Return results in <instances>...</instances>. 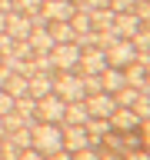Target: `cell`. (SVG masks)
Listing matches in <instances>:
<instances>
[{"label": "cell", "mask_w": 150, "mask_h": 160, "mask_svg": "<svg viewBox=\"0 0 150 160\" xmlns=\"http://www.w3.org/2000/svg\"><path fill=\"white\" fill-rule=\"evenodd\" d=\"M50 37H53V43H73V27H70V20H60V23H47Z\"/></svg>", "instance_id": "obj_18"}, {"label": "cell", "mask_w": 150, "mask_h": 160, "mask_svg": "<svg viewBox=\"0 0 150 160\" xmlns=\"http://www.w3.org/2000/svg\"><path fill=\"white\" fill-rule=\"evenodd\" d=\"M10 110H13V97H10V93H7V90H3V87H0V117H7V113H10Z\"/></svg>", "instance_id": "obj_32"}, {"label": "cell", "mask_w": 150, "mask_h": 160, "mask_svg": "<svg viewBox=\"0 0 150 160\" xmlns=\"http://www.w3.org/2000/svg\"><path fill=\"white\" fill-rule=\"evenodd\" d=\"M7 137V127H3V117H0V140Z\"/></svg>", "instance_id": "obj_40"}, {"label": "cell", "mask_w": 150, "mask_h": 160, "mask_svg": "<svg viewBox=\"0 0 150 160\" xmlns=\"http://www.w3.org/2000/svg\"><path fill=\"white\" fill-rule=\"evenodd\" d=\"M73 160H100V150L90 143V147H83V150H77L73 153Z\"/></svg>", "instance_id": "obj_31"}, {"label": "cell", "mask_w": 150, "mask_h": 160, "mask_svg": "<svg viewBox=\"0 0 150 160\" xmlns=\"http://www.w3.org/2000/svg\"><path fill=\"white\" fill-rule=\"evenodd\" d=\"M70 3H77V7H80V3H83V0H70Z\"/></svg>", "instance_id": "obj_41"}, {"label": "cell", "mask_w": 150, "mask_h": 160, "mask_svg": "<svg viewBox=\"0 0 150 160\" xmlns=\"http://www.w3.org/2000/svg\"><path fill=\"white\" fill-rule=\"evenodd\" d=\"M0 10H3V13H10V10H13V0H0Z\"/></svg>", "instance_id": "obj_38"}, {"label": "cell", "mask_w": 150, "mask_h": 160, "mask_svg": "<svg viewBox=\"0 0 150 160\" xmlns=\"http://www.w3.org/2000/svg\"><path fill=\"white\" fill-rule=\"evenodd\" d=\"M13 47H17V40L10 37V33H3V30H0V57H7V53H13Z\"/></svg>", "instance_id": "obj_29"}, {"label": "cell", "mask_w": 150, "mask_h": 160, "mask_svg": "<svg viewBox=\"0 0 150 160\" xmlns=\"http://www.w3.org/2000/svg\"><path fill=\"white\" fill-rule=\"evenodd\" d=\"M0 160H20V147H17L10 137L0 140Z\"/></svg>", "instance_id": "obj_25"}, {"label": "cell", "mask_w": 150, "mask_h": 160, "mask_svg": "<svg viewBox=\"0 0 150 160\" xmlns=\"http://www.w3.org/2000/svg\"><path fill=\"white\" fill-rule=\"evenodd\" d=\"M100 7H110V0H83L77 10H100Z\"/></svg>", "instance_id": "obj_33"}, {"label": "cell", "mask_w": 150, "mask_h": 160, "mask_svg": "<svg viewBox=\"0 0 150 160\" xmlns=\"http://www.w3.org/2000/svg\"><path fill=\"white\" fill-rule=\"evenodd\" d=\"M13 143H17L20 150H27V147H33V130H27V127H20V130H13V133H7Z\"/></svg>", "instance_id": "obj_24"}, {"label": "cell", "mask_w": 150, "mask_h": 160, "mask_svg": "<svg viewBox=\"0 0 150 160\" xmlns=\"http://www.w3.org/2000/svg\"><path fill=\"white\" fill-rule=\"evenodd\" d=\"M140 133H143V147L150 150V120H143V123H140Z\"/></svg>", "instance_id": "obj_36"}, {"label": "cell", "mask_w": 150, "mask_h": 160, "mask_svg": "<svg viewBox=\"0 0 150 160\" xmlns=\"http://www.w3.org/2000/svg\"><path fill=\"white\" fill-rule=\"evenodd\" d=\"M83 103H87L90 117H107V120H110V113L117 110V100H113V93H103V90H100V93H90Z\"/></svg>", "instance_id": "obj_9"}, {"label": "cell", "mask_w": 150, "mask_h": 160, "mask_svg": "<svg viewBox=\"0 0 150 160\" xmlns=\"http://www.w3.org/2000/svg\"><path fill=\"white\" fill-rule=\"evenodd\" d=\"M87 120H90L87 103H83V100H70V103H67V113H63V123H77V127H83Z\"/></svg>", "instance_id": "obj_17"}, {"label": "cell", "mask_w": 150, "mask_h": 160, "mask_svg": "<svg viewBox=\"0 0 150 160\" xmlns=\"http://www.w3.org/2000/svg\"><path fill=\"white\" fill-rule=\"evenodd\" d=\"M130 110L137 113V120H140V123H143V120H150V97H140V100H137V103H133Z\"/></svg>", "instance_id": "obj_28"}, {"label": "cell", "mask_w": 150, "mask_h": 160, "mask_svg": "<svg viewBox=\"0 0 150 160\" xmlns=\"http://www.w3.org/2000/svg\"><path fill=\"white\" fill-rule=\"evenodd\" d=\"M30 17L27 13H17V10H10L7 13V27H3V33H10L13 40H27L30 37Z\"/></svg>", "instance_id": "obj_11"}, {"label": "cell", "mask_w": 150, "mask_h": 160, "mask_svg": "<svg viewBox=\"0 0 150 160\" xmlns=\"http://www.w3.org/2000/svg\"><path fill=\"white\" fill-rule=\"evenodd\" d=\"M33 147H37L43 157L63 150V130H60V123H43V120H40L37 127H33Z\"/></svg>", "instance_id": "obj_2"}, {"label": "cell", "mask_w": 150, "mask_h": 160, "mask_svg": "<svg viewBox=\"0 0 150 160\" xmlns=\"http://www.w3.org/2000/svg\"><path fill=\"white\" fill-rule=\"evenodd\" d=\"M63 113H67V100H60L57 93L37 100V120L43 123H63Z\"/></svg>", "instance_id": "obj_3"}, {"label": "cell", "mask_w": 150, "mask_h": 160, "mask_svg": "<svg viewBox=\"0 0 150 160\" xmlns=\"http://www.w3.org/2000/svg\"><path fill=\"white\" fill-rule=\"evenodd\" d=\"M133 7H137V0H110V10L113 13H130Z\"/></svg>", "instance_id": "obj_30"}, {"label": "cell", "mask_w": 150, "mask_h": 160, "mask_svg": "<svg viewBox=\"0 0 150 160\" xmlns=\"http://www.w3.org/2000/svg\"><path fill=\"white\" fill-rule=\"evenodd\" d=\"M113 100H117V107H133V103L140 100V90L127 83V87H120L117 93H113Z\"/></svg>", "instance_id": "obj_22"}, {"label": "cell", "mask_w": 150, "mask_h": 160, "mask_svg": "<svg viewBox=\"0 0 150 160\" xmlns=\"http://www.w3.org/2000/svg\"><path fill=\"white\" fill-rule=\"evenodd\" d=\"M47 160H73V153H70V150H57V153H50Z\"/></svg>", "instance_id": "obj_37"}, {"label": "cell", "mask_w": 150, "mask_h": 160, "mask_svg": "<svg viewBox=\"0 0 150 160\" xmlns=\"http://www.w3.org/2000/svg\"><path fill=\"white\" fill-rule=\"evenodd\" d=\"M147 83H150V67H147Z\"/></svg>", "instance_id": "obj_42"}, {"label": "cell", "mask_w": 150, "mask_h": 160, "mask_svg": "<svg viewBox=\"0 0 150 160\" xmlns=\"http://www.w3.org/2000/svg\"><path fill=\"white\" fill-rule=\"evenodd\" d=\"M130 43H133V50H137V53H150V30L140 27L137 33L130 37Z\"/></svg>", "instance_id": "obj_23"}, {"label": "cell", "mask_w": 150, "mask_h": 160, "mask_svg": "<svg viewBox=\"0 0 150 160\" xmlns=\"http://www.w3.org/2000/svg\"><path fill=\"white\" fill-rule=\"evenodd\" d=\"M117 40H120V37L113 33V30H97V47H100V50H110Z\"/></svg>", "instance_id": "obj_27"}, {"label": "cell", "mask_w": 150, "mask_h": 160, "mask_svg": "<svg viewBox=\"0 0 150 160\" xmlns=\"http://www.w3.org/2000/svg\"><path fill=\"white\" fill-rule=\"evenodd\" d=\"M20 160H47V157H43L37 147H27V150H20Z\"/></svg>", "instance_id": "obj_34"}, {"label": "cell", "mask_w": 150, "mask_h": 160, "mask_svg": "<svg viewBox=\"0 0 150 160\" xmlns=\"http://www.w3.org/2000/svg\"><path fill=\"white\" fill-rule=\"evenodd\" d=\"M27 43H30V50H33V53H50V50L57 47V43H53V37H50V30H47V27H37V30H30Z\"/></svg>", "instance_id": "obj_14"}, {"label": "cell", "mask_w": 150, "mask_h": 160, "mask_svg": "<svg viewBox=\"0 0 150 160\" xmlns=\"http://www.w3.org/2000/svg\"><path fill=\"white\" fill-rule=\"evenodd\" d=\"M7 27V13H3V10H0V30Z\"/></svg>", "instance_id": "obj_39"}, {"label": "cell", "mask_w": 150, "mask_h": 160, "mask_svg": "<svg viewBox=\"0 0 150 160\" xmlns=\"http://www.w3.org/2000/svg\"><path fill=\"white\" fill-rule=\"evenodd\" d=\"M53 93V73H33L30 77V87H27V97L33 100H43Z\"/></svg>", "instance_id": "obj_13"}, {"label": "cell", "mask_w": 150, "mask_h": 160, "mask_svg": "<svg viewBox=\"0 0 150 160\" xmlns=\"http://www.w3.org/2000/svg\"><path fill=\"white\" fill-rule=\"evenodd\" d=\"M43 7V0H13V10H17V13H37V10Z\"/></svg>", "instance_id": "obj_26"}, {"label": "cell", "mask_w": 150, "mask_h": 160, "mask_svg": "<svg viewBox=\"0 0 150 160\" xmlns=\"http://www.w3.org/2000/svg\"><path fill=\"white\" fill-rule=\"evenodd\" d=\"M40 13L47 17V23H60V20H70L77 13V3H70V0H43Z\"/></svg>", "instance_id": "obj_7"}, {"label": "cell", "mask_w": 150, "mask_h": 160, "mask_svg": "<svg viewBox=\"0 0 150 160\" xmlns=\"http://www.w3.org/2000/svg\"><path fill=\"white\" fill-rule=\"evenodd\" d=\"M100 87H103V93H117L120 87H127L123 70H120V67H107L103 73H100Z\"/></svg>", "instance_id": "obj_15"}, {"label": "cell", "mask_w": 150, "mask_h": 160, "mask_svg": "<svg viewBox=\"0 0 150 160\" xmlns=\"http://www.w3.org/2000/svg\"><path fill=\"white\" fill-rule=\"evenodd\" d=\"M63 130V150L77 153V150L90 147V137H87V127H77V123H60Z\"/></svg>", "instance_id": "obj_8"}, {"label": "cell", "mask_w": 150, "mask_h": 160, "mask_svg": "<svg viewBox=\"0 0 150 160\" xmlns=\"http://www.w3.org/2000/svg\"><path fill=\"white\" fill-rule=\"evenodd\" d=\"M113 20H117V13H113L110 7L90 10V23H93V30H110V27H113Z\"/></svg>", "instance_id": "obj_20"}, {"label": "cell", "mask_w": 150, "mask_h": 160, "mask_svg": "<svg viewBox=\"0 0 150 160\" xmlns=\"http://www.w3.org/2000/svg\"><path fill=\"white\" fill-rule=\"evenodd\" d=\"M123 80H127L130 87H143V83H147V67H143V63H137V60H133V63H130V67H123Z\"/></svg>", "instance_id": "obj_19"}, {"label": "cell", "mask_w": 150, "mask_h": 160, "mask_svg": "<svg viewBox=\"0 0 150 160\" xmlns=\"http://www.w3.org/2000/svg\"><path fill=\"white\" fill-rule=\"evenodd\" d=\"M53 93L60 100H87V90H83V77L77 70H57L53 73Z\"/></svg>", "instance_id": "obj_1"}, {"label": "cell", "mask_w": 150, "mask_h": 160, "mask_svg": "<svg viewBox=\"0 0 150 160\" xmlns=\"http://www.w3.org/2000/svg\"><path fill=\"white\" fill-rule=\"evenodd\" d=\"M110 127L117 130V133H130V130H140V120H137V113L130 107H117L110 113Z\"/></svg>", "instance_id": "obj_10"}, {"label": "cell", "mask_w": 150, "mask_h": 160, "mask_svg": "<svg viewBox=\"0 0 150 160\" xmlns=\"http://www.w3.org/2000/svg\"><path fill=\"white\" fill-rule=\"evenodd\" d=\"M83 127H87V137H90V143H93V147H97L100 140H103V137L110 133V130H113L107 117H90L87 123H83Z\"/></svg>", "instance_id": "obj_16"}, {"label": "cell", "mask_w": 150, "mask_h": 160, "mask_svg": "<svg viewBox=\"0 0 150 160\" xmlns=\"http://www.w3.org/2000/svg\"><path fill=\"white\" fill-rule=\"evenodd\" d=\"M107 67H110V63H107V53H103L100 47H90V50H83V53H80L77 73H83V77H87V73H103Z\"/></svg>", "instance_id": "obj_5"}, {"label": "cell", "mask_w": 150, "mask_h": 160, "mask_svg": "<svg viewBox=\"0 0 150 160\" xmlns=\"http://www.w3.org/2000/svg\"><path fill=\"white\" fill-rule=\"evenodd\" d=\"M103 53H107V63H110V67H120V70L130 67V63L137 60V50H133L130 40H117V43H113L110 50H103Z\"/></svg>", "instance_id": "obj_6"}, {"label": "cell", "mask_w": 150, "mask_h": 160, "mask_svg": "<svg viewBox=\"0 0 150 160\" xmlns=\"http://www.w3.org/2000/svg\"><path fill=\"white\" fill-rule=\"evenodd\" d=\"M80 53H83V50H80L77 43H57V47L50 50V60H53L57 70H77Z\"/></svg>", "instance_id": "obj_4"}, {"label": "cell", "mask_w": 150, "mask_h": 160, "mask_svg": "<svg viewBox=\"0 0 150 160\" xmlns=\"http://www.w3.org/2000/svg\"><path fill=\"white\" fill-rule=\"evenodd\" d=\"M10 77H13V70H10L7 63H3V60H0V87H3V83H7Z\"/></svg>", "instance_id": "obj_35"}, {"label": "cell", "mask_w": 150, "mask_h": 160, "mask_svg": "<svg viewBox=\"0 0 150 160\" xmlns=\"http://www.w3.org/2000/svg\"><path fill=\"white\" fill-rule=\"evenodd\" d=\"M27 87H30V77H23V73H13V77L3 83V90H7L13 100H17V97H27Z\"/></svg>", "instance_id": "obj_21"}, {"label": "cell", "mask_w": 150, "mask_h": 160, "mask_svg": "<svg viewBox=\"0 0 150 160\" xmlns=\"http://www.w3.org/2000/svg\"><path fill=\"white\" fill-rule=\"evenodd\" d=\"M140 27H143V23H140V17L130 10V13H117V20H113V27H110V30H113L120 40H130Z\"/></svg>", "instance_id": "obj_12"}]
</instances>
